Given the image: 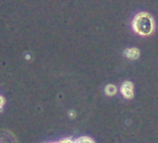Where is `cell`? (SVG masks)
<instances>
[{
	"label": "cell",
	"instance_id": "obj_3",
	"mask_svg": "<svg viewBox=\"0 0 158 143\" xmlns=\"http://www.w3.org/2000/svg\"><path fill=\"white\" fill-rule=\"evenodd\" d=\"M124 55L126 58L131 60L138 59L140 56V51L138 47H128L124 50Z\"/></svg>",
	"mask_w": 158,
	"mask_h": 143
},
{
	"label": "cell",
	"instance_id": "obj_8",
	"mask_svg": "<svg viewBox=\"0 0 158 143\" xmlns=\"http://www.w3.org/2000/svg\"><path fill=\"white\" fill-rule=\"evenodd\" d=\"M73 112V111H71V112H70V116H71V117H73V116L75 115Z\"/></svg>",
	"mask_w": 158,
	"mask_h": 143
},
{
	"label": "cell",
	"instance_id": "obj_6",
	"mask_svg": "<svg viewBox=\"0 0 158 143\" xmlns=\"http://www.w3.org/2000/svg\"><path fill=\"white\" fill-rule=\"evenodd\" d=\"M58 143H75L74 139L71 138V137H64L60 139L59 141H57Z\"/></svg>",
	"mask_w": 158,
	"mask_h": 143
},
{
	"label": "cell",
	"instance_id": "obj_5",
	"mask_svg": "<svg viewBox=\"0 0 158 143\" xmlns=\"http://www.w3.org/2000/svg\"><path fill=\"white\" fill-rule=\"evenodd\" d=\"M75 143H96L93 138L88 136H81L74 139Z\"/></svg>",
	"mask_w": 158,
	"mask_h": 143
},
{
	"label": "cell",
	"instance_id": "obj_1",
	"mask_svg": "<svg viewBox=\"0 0 158 143\" xmlns=\"http://www.w3.org/2000/svg\"><path fill=\"white\" fill-rule=\"evenodd\" d=\"M133 32L142 37L151 35L155 29V22L153 17L146 11L137 13L131 22Z\"/></svg>",
	"mask_w": 158,
	"mask_h": 143
},
{
	"label": "cell",
	"instance_id": "obj_9",
	"mask_svg": "<svg viewBox=\"0 0 158 143\" xmlns=\"http://www.w3.org/2000/svg\"><path fill=\"white\" fill-rule=\"evenodd\" d=\"M48 143H58V142H48Z\"/></svg>",
	"mask_w": 158,
	"mask_h": 143
},
{
	"label": "cell",
	"instance_id": "obj_2",
	"mask_svg": "<svg viewBox=\"0 0 158 143\" xmlns=\"http://www.w3.org/2000/svg\"><path fill=\"white\" fill-rule=\"evenodd\" d=\"M120 93L126 100H132L134 98V84L131 81H124L120 87Z\"/></svg>",
	"mask_w": 158,
	"mask_h": 143
},
{
	"label": "cell",
	"instance_id": "obj_7",
	"mask_svg": "<svg viewBox=\"0 0 158 143\" xmlns=\"http://www.w3.org/2000/svg\"><path fill=\"white\" fill-rule=\"evenodd\" d=\"M5 103H6V100H5V98L3 96L0 95V112H1L5 106Z\"/></svg>",
	"mask_w": 158,
	"mask_h": 143
},
{
	"label": "cell",
	"instance_id": "obj_4",
	"mask_svg": "<svg viewBox=\"0 0 158 143\" xmlns=\"http://www.w3.org/2000/svg\"><path fill=\"white\" fill-rule=\"evenodd\" d=\"M117 87L114 84H108L105 88H104V91H105V94L108 96V97H113L114 96L116 93H117Z\"/></svg>",
	"mask_w": 158,
	"mask_h": 143
}]
</instances>
